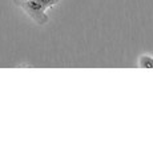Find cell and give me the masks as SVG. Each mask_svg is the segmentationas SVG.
I'll use <instances>...</instances> for the list:
<instances>
[{
	"instance_id": "obj_2",
	"label": "cell",
	"mask_w": 153,
	"mask_h": 147,
	"mask_svg": "<svg viewBox=\"0 0 153 147\" xmlns=\"http://www.w3.org/2000/svg\"><path fill=\"white\" fill-rule=\"evenodd\" d=\"M140 66L144 68H153V58L152 56H143L140 59Z\"/></svg>"
},
{
	"instance_id": "obj_1",
	"label": "cell",
	"mask_w": 153,
	"mask_h": 147,
	"mask_svg": "<svg viewBox=\"0 0 153 147\" xmlns=\"http://www.w3.org/2000/svg\"><path fill=\"white\" fill-rule=\"evenodd\" d=\"M15 4L22 7L37 24L48 22L47 10L59 4L60 0H13Z\"/></svg>"
}]
</instances>
